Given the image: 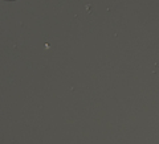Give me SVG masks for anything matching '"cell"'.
Returning <instances> with one entry per match:
<instances>
[{
    "instance_id": "cell-1",
    "label": "cell",
    "mask_w": 159,
    "mask_h": 144,
    "mask_svg": "<svg viewBox=\"0 0 159 144\" xmlns=\"http://www.w3.org/2000/svg\"><path fill=\"white\" fill-rule=\"evenodd\" d=\"M7 2H9V0H7Z\"/></svg>"
}]
</instances>
